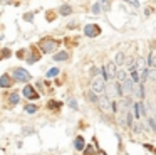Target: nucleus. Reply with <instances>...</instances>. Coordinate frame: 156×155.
<instances>
[{"instance_id": "2eb2a0df", "label": "nucleus", "mask_w": 156, "mask_h": 155, "mask_svg": "<svg viewBox=\"0 0 156 155\" xmlns=\"http://www.w3.org/2000/svg\"><path fill=\"white\" fill-rule=\"evenodd\" d=\"M116 79H118V83H122V81H126L128 79V73L121 69V71H118V74H116Z\"/></svg>"}, {"instance_id": "5701e85b", "label": "nucleus", "mask_w": 156, "mask_h": 155, "mask_svg": "<svg viewBox=\"0 0 156 155\" xmlns=\"http://www.w3.org/2000/svg\"><path fill=\"white\" fill-rule=\"evenodd\" d=\"M25 111H27V113H35V111H37V106H35V105H27V106H25Z\"/></svg>"}, {"instance_id": "cd10ccee", "label": "nucleus", "mask_w": 156, "mask_h": 155, "mask_svg": "<svg viewBox=\"0 0 156 155\" xmlns=\"http://www.w3.org/2000/svg\"><path fill=\"white\" fill-rule=\"evenodd\" d=\"M51 110H55V108H59L61 106V103H57V101H49V105H47Z\"/></svg>"}, {"instance_id": "e433bc0d", "label": "nucleus", "mask_w": 156, "mask_h": 155, "mask_svg": "<svg viewBox=\"0 0 156 155\" xmlns=\"http://www.w3.org/2000/svg\"><path fill=\"white\" fill-rule=\"evenodd\" d=\"M17 56H18V58H24V56H25V51H18Z\"/></svg>"}, {"instance_id": "4468645a", "label": "nucleus", "mask_w": 156, "mask_h": 155, "mask_svg": "<svg viewBox=\"0 0 156 155\" xmlns=\"http://www.w3.org/2000/svg\"><path fill=\"white\" fill-rule=\"evenodd\" d=\"M133 110H134V113L133 115L136 116V118H139L141 116V113H143V108H141V103H133Z\"/></svg>"}, {"instance_id": "72a5a7b5", "label": "nucleus", "mask_w": 156, "mask_h": 155, "mask_svg": "<svg viewBox=\"0 0 156 155\" xmlns=\"http://www.w3.org/2000/svg\"><path fill=\"white\" fill-rule=\"evenodd\" d=\"M133 130H134V133H139V132H141V125H139V123L133 125Z\"/></svg>"}, {"instance_id": "7ed1b4c3", "label": "nucleus", "mask_w": 156, "mask_h": 155, "mask_svg": "<svg viewBox=\"0 0 156 155\" xmlns=\"http://www.w3.org/2000/svg\"><path fill=\"white\" fill-rule=\"evenodd\" d=\"M97 106L103 110L104 113H107V111H111L113 110V101H111V98L107 96H104V95H101V96L97 98Z\"/></svg>"}, {"instance_id": "a878e982", "label": "nucleus", "mask_w": 156, "mask_h": 155, "mask_svg": "<svg viewBox=\"0 0 156 155\" xmlns=\"http://www.w3.org/2000/svg\"><path fill=\"white\" fill-rule=\"evenodd\" d=\"M101 12H103L101 5H99V3H94V7H92V14H101Z\"/></svg>"}, {"instance_id": "58836bf2", "label": "nucleus", "mask_w": 156, "mask_h": 155, "mask_svg": "<svg viewBox=\"0 0 156 155\" xmlns=\"http://www.w3.org/2000/svg\"><path fill=\"white\" fill-rule=\"evenodd\" d=\"M0 2H5V0H0Z\"/></svg>"}, {"instance_id": "a211bd4d", "label": "nucleus", "mask_w": 156, "mask_h": 155, "mask_svg": "<svg viewBox=\"0 0 156 155\" xmlns=\"http://www.w3.org/2000/svg\"><path fill=\"white\" fill-rule=\"evenodd\" d=\"M97 3L101 5L103 10H109L111 9V0H97Z\"/></svg>"}, {"instance_id": "f8f14e48", "label": "nucleus", "mask_w": 156, "mask_h": 155, "mask_svg": "<svg viewBox=\"0 0 156 155\" xmlns=\"http://www.w3.org/2000/svg\"><path fill=\"white\" fill-rule=\"evenodd\" d=\"M74 147H76V150H84V148H86L84 138H82V136H77V138L74 140Z\"/></svg>"}, {"instance_id": "7c9ffc66", "label": "nucleus", "mask_w": 156, "mask_h": 155, "mask_svg": "<svg viewBox=\"0 0 156 155\" xmlns=\"http://www.w3.org/2000/svg\"><path fill=\"white\" fill-rule=\"evenodd\" d=\"M84 155H94L92 147H86V148H84Z\"/></svg>"}, {"instance_id": "412c9836", "label": "nucleus", "mask_w": 156, "mask_h": 155, "mask_svg": "<svg viewBox=\"0 0 156 155\" xmlns=\"http://www.w3.org/2000/svg\"><path fill=\"white\" fill-rule=\"evenodd\" d=\"M131 79H133L134 83H141V76H139V73L136 71V69H134V71L131 73Z\"/></svg>"}, {"instance_id": "6e6552de", "label": "nucleus", "mask_w": 156, "mask_h": 155, "mask_svg": "<svg viewBox=\"0 0 156 155\" xmlns=\"http://www.w3.org/2000/svg\"><path fill=\"white\" fill-rule=\"evenodd\" d=\"M133 83H134V81H133V79H129V78H128L126 81L119 83V84H121V93H122V95H126V96H128V95H131V91H133V88H134V84H133Z\"/></svg>"}, {"instance_id": "aec40b11", "label": "nucleus", "mask_w": 156, "mask_h": 155, "mask_svg": "<svg viewBox=\"0 0 156 155\" xmlns=\"http://www.w3.org/2000/svg\"><path fill=\"white\" fill-rule=\"evenodd\" d=\"M18 99H20V98H18V95H17V93H12V95L9 96V101H10V105H17V103H18Z\"/></svg>"}, {"instance_id": "39448f33", "label": "nucleus", "mask_w": 156, "mask_h": 155, "mask_svg": "<svg viewBox=\"0 0 156 155\" xmlns=\"http://www.w3.org/2000/svg\"><path fill=\"white\" fill-rule=\"evenodd\" d=\"M106 95L111 98H116V96H119V95H122L121 93V84H116V83H109V84H106Z\"/></svg>"}, {"instance_id": "0eeeda50", "label": "nucleus", "mask_w": 156, "mask_h": 155, "mask_svg": "<svg viewBox=\"0 0 156 155\" xmlns=\"http://www.w3.org/2000/svg\"><path fill=\"white\" fill-rule=\"evenodd\" d=\"M84 34H86L87 37H97L101 34V29L96 24H87L86 27H84Z\"/></svg>"}, {"instance_id": "1a4fd4ad", "label": "nucleus", "mask_w": 156, "mask_h": 155, "mask_svg": "<svg viewBox=\"0 0 156 155\" xmlns=\"http://www.w3.org/2000/svg\"><path fill=\"white\" fill-rule=\"evenodd\" d=\"M24 96L29 98V99H37V98H39V93L34 89V86L25 84V86H24Z\"/></svg>"}, {"instance_id": "c85d7f7f", "label": "nucleus", "mask_w": 156, "mask_h": 155, "mask_svg": "<svg viewBox=\"0 0 156 155\" xmlns=\"http://www.w3.org/2000/svg\"><path fill=\"white\" fill-rule=\"evenodd\" d=\"M148 123H149V130H153V132H156V123L153 118H148Z\"/></svg>"}, {"instance_id": "f3484780", "label": "nucleus", "mask_w": 156, "mask_h": 155, "mask_svg": "<svg viewBox=\"0 0 156 155\" xmlns=\"http://www.w3.org/2000/svg\"><path fill=\"white\" fill-rule=\"evenodd\" d=\"M66 59H69V54L67 52H57L55 56H54V61H66Z\"/></svg>"}, {"instance_id": "473e14b6", "label": "nucleus", "mask_w": 156, "mask_h": 155, "mask_svg": "<svg viewBox=\"0 0 156 155\" xmlns=\"http://www.w3.org/2000/svg\"><path fill=\"white\" fill-rule=\"evenodd\" d=\"M91 73H92V76L96 78V76H99V74H101V69H99V68H92V71H91Z\"/></svg>"}, {"instance_id": "c9c22d12", "label": "nucleus", "mask_w": 156, "mask_h": 155, "mask_svg": "<svg viewBox=\"0 0 156 155\" xmlns=\"http://www.w3.org/2000/svg\"><path fill=\"white\" fill-rule=\"evenodd\" d=\"M124 2H129V3H133L134 7H139V2H138V0H124Z\"/></svg>"}, {"instance_id": "4be33fe9", "label": "nucleus", "mask_w": 156, "mask_h": 155, "mask_svg": "<svg viewBox=\"0 0 156 155\" xmlns=\"http://www.w3.org/2000/svg\"><path fill=\"white\" fill-rule=\"evenodd\" d=\"M57 74H59V69L57 68H52V69L47 71V78H55Z\"/></svg>"}, {"instance_id": "c756f323", "label": "nucleus", "mask_w": 156, "mask_h": 155, "mask_svg": "<svg viewBox=\"0 0 156 155\" xmlns=\"http://www.w3.org/2000/svg\"><path fill=\"white\" fill-rule=\"evenodd\" d=\"M67 103H69V106L72 108V110H77V103H76V99H74V98H70Z\"/></svg>"}, {"instance_id": "bb28decb", "label": "nucleus", "mask_w": 156, "mask_h": 155, "mask_svg": "<svg viewBox=\"0 0 156 155\" xmlns=\"http://www.w3.org/2000/svg\"><path fill=\"white\" fill-rule=\"evenodd\" d=\"M87 96H89V99H91L92 103H97V96H96V93H94V91H89V95H87Z\"/></svg>"}, {"instance_id": "f704fd0d", "label": "nucleus", "mask_w": 156, "mask_h": 155, "mask_svg": "<svg viewBox=\"0 0 156 155\" xmlns=\"http://www.w3.org/2000/svg\"><path fill=\"white\" fill-rule=\"evenodd\" d=\"M24 19H25V20H29V22H30V20L34 19V14H25V15H24Z\"/></svg>"}, {"instance_id": "393cba45", "label": "nucleus", "mask_w": 156, "mask_h": 155, "mask_svg": "<svg viewBox=\"0 0 156 155\" xmlns=\"http://www.w3.org/2000/svg\"><path fill=\"white\" fill-rule=\"evenodd\" d=\"M12 56V52H10V49H7V47H3L2 49V58L5 59V58H10Z\"/></svg>"}, {"instance_id": "9d476101", "label": "nucleus", "mask_w": 156, "mask_h": 155, "mask_svg": "<svg viewBox=\"0 0 156 155\" xmlns=\"http://www.w3.org/2000/svg\"><path fill=\"white\" fill-rule=\"evenodd\" d=\"M12 86V79L9 78V74H2L0 76V88H10Z\"/></svg>"}, {"instance_id": "6ab92c4d", "label": "nucleus", "mask_w": 156, "mask_h": 155, "mask_svg": "<svg viewBox=\"0 0 156 155\" xmlns=\"http://www.w3.org/2000/svg\"><path fill=\"white\" fill-rule=\"evenodd\" d=\"M133 91H134V95H136L138 98H143V86H141L139 83H138V86L133 88Z\"/></svg>"}, {"instance_id": "20e7f679", "label": "nucleus", "mask_w": 156, "mask_h": 155, "mask_svg": "<svg viewBox=\"0 0 156 155\" xmlns=\"http://www.w3.org/2000/svg\"><path fill=\"white\" fill-rule=\"evenodd\" d=\"M103 73H104V78L109 79V81L116 79V74H118V71H116V62H107L103 68Z\"/></svg>"}, {"instance_id": "4c0bfd02", "label": "nucleus", "mask_w": 156, "mask_h": 155, "mask_svg": "<svg viewBox=\"0 0 156 155\" xmlns=\"http://www.w3.org/2000/svg\"><path fill=\"white\" fill-rule=\"evenodd\" d=\"M2 59H3V58H2V54H0V61H2Z\"/></svg>"}, {"instance_id": "f257e3e1", "label": "nucleus", "mask_w": 156, "mask_h": 155, "mask_svg": "<svg viewBox=\"0 0 156 155\" xmlns=\"http://www.w3.org/2000/svg\"><path fill=\"white\" fill-rule=\"evenodd\" d=\"M57 46H59V42H57L55 39H51V37L42 39V40H40V44H39V47H40V51H42L44 54H49V52H52Z\"/></svg>"}, {"instance_id": "b1692460", "label": "nucleus", "mask_w": 156, "mask_h": 155, "mask_svg": "<svg viewBox=\"0 0 156 155\" xmlns=\"http://www.w3.org/2000/svg\"><path fill=\"white\" fill-rule=\"evenodd\" d=\"M116 64H124V54H122V52H118V56H116Z\"/></svg>"}, {"instance_id": "9b49d317", "label": "nucleus", "mask_w": 156, "mask_h": 155, "mask_svg": "<svg viewBox=\"0 0 156 155\" xmlns=\"http://www.w3.org/2000/svg\"><path fill=\"white\" fill-rule=\"evenodd\" d=\"M39 59H40V54L37 52V49H35V47H32V54L27 58V62H29V64H34L35 61H39Z\"/></svg>"}, {"instance_id": "2f4dec72", "label": "nucleus", "mask_w": 156, "mask_h": 155, "mask_svg": "<svg viewBox=\"0 0 156 155\" xmlns=\"http://www.w3.org/2000/svg\"><path fill=\"white\" fill-rule=\"evenodd\" d=\"M126 66L131 69V68H134V66H136V61H134V59H128V64H126Z\"/></svg>"}, {"instance_id": "f03ea898", "label": "nucleus", "mask_w": 156, "mask_h": 155, "mask_svg": "<svg viewBox=\"0 0 156 155\" xmlns=\"http://www.w3.org/2000/svg\"><path fill=\"white\" fill-rule=\"evenodd\" d=\"M91 89L96 93V95H103L106 91V83H104V78L101 76H96L91 83Z\"/></svg>"}, {"instance_id": "dca6fc26", "label": "nucleus", "mask_w": 156, "mask_h": 155, "mask_svg": "<svg viewBox=\"0 0 156 155\" xmlns=\"http://www.w3.org/2000/svg\"><path fill=\"white\" fill-rule=\"evenodd\" d=\"M59 14H61V15H70V14H72V9H70L69 5H62V7L59 9Z\"/></svg>"}, {"instance_id": "ddd939ff", "label": "nucleus", "mask_w": 156, "mask_h": 155, "mask_svg": "<svg viewBox=\"0 0 156 155\" xmlns=\"http://www.w3.org/2000/svg\"><path fill=\"white\" fill-rule=\"evenodd\" d=\"M146 62H148V68H156V52H151L146 59Z\"/></svg>"}, {"instance_id": "423d86ee", "label": "nucleus", "mask_w": 156, "mask_h": 155, "mask_svg": "<svg viewBox=\"0 0 156 155\" xmlns=\"http://www.w3.org/2000/svg\"><path fill=\"white\" fill-rule=\"evenodd\" d=\"M14 78H15L17 81H22V83H29V81H30V74H29L24 68H17V69L14 71Z\"/></svg>"}]
</instances>
